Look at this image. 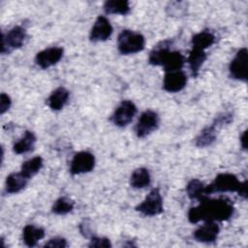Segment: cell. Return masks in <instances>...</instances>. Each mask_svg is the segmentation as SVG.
<instances>
[{
  "label": "cell",
  "mask_w": 248,
  "mask_h": 248,
  "mask_svg": "<svg viewBox=\"0 0 248 248\" xmlns=\"http://www.w3.org/2000/svg\"><path fill=\"white\" fill-rule=\"evenodd\" d=\"M200 202L199 205L191 207L188 212V220L193 224L200 221H226L234 211L232 203L227 199L205 198Z\"/></svg>",
  "instance_id": "6da1fadb"
},
{
  "label": "cell",
  "mask_w": 248,
  "mask_h": 248,
  "mask_svg": "<svg viewBox=\"0 0 248 248\" xmlns=\"http://www.w3.org/2000/svg\"><path fill=\"white\" fill-rule=\"evenodd\" d=\"M145 46L144 37L138 32L122 30L117 38V47L121 54H133L141 51Z\"/></svg>",
  "instance_id": "7a4b0ae2"
},
{
  "label": "cell",
  "mask_w": 248,
  "mask_h": 248,
  "mask_svg": "<svg viewBox=\"0 0 248 248\" xmlns=\"http://www.w3.org/2000/svg\"><path fill=\"white\" fill-rule=\"evenodd\" d=\"M239 184L240 181L234 174L228 172L220 173L215 177L212 183L204 187V192L207 197L215 192H236L239 187Z\"/></svg>",
  "instance_id": "3957f363"
},
{
  "label": "cell",
  "mask_w": 248,
  "mask_h": 248,
  "mask_svg": "<svg viewBox=\"0 0 248 248\" xmlns=\"http://www.w3.org/2000/svg\"><path fill=\"white\" fill-rule=\"evenodd\" d=\"M136 210L145 216H155L161 214L164 207L160 190L158 188L151 190L145 199L136 207Z\"/></svg>",
  "instance_id": "277c9868"
},
{
  "label": "cell",
  "mask_w": 248,
  "mask_h": 248,
  "mask_svg": "<svg viewBox=\"0 0 248 248\" xmlns=\"http://www.w3.org/2000/svg\"><path fill=\"white\" fill-rule=\"evenodd\" d=\"M26 39V31L21 26L13 27L7 34H2L1 53H10L12 50L19 48Z\"/></svg>",
  "instance_id": "5b68a950"
},
{
  "label": "cell",
  "mask_w": 248,
  "mask_h": 248,
  "mask_svg": "<svg viewBox=\"0 0 248 248\" xmlns=\"http://www.w3.org/2000/svg\"><path fill=\"white\" fill-rule=\"evenodd\" d=\"M159 126V116L151 109L143 111L135 127V132L137 137L144 138L155 131Z\"/></svg>",
  "instance_id": "8992f818"
},
{
  "label": "cell",
  "mask_w": 248,
  "mask_h": 248,
  "mask_svg": "<svg viewBox=\"0 0 248 248\" xmlns=\"http://www.w3.org/2000/svg\"><path fill=\"white\" fill-rule=\"evenodd\" d=\"M248 51L246 47L240 48L230 64V74L234 79L247 81L248 78Z\"/></svg>",
  "instance_id": "52a82bcc"
},
{
  "label": "cell",
  "mask_w": 248,
  "mask_h": 248,
  "mask_svg": "<svg viewBox=\"0 0 248 248\" xmlns=\"http://www.w3.org/2000/svg\"><path fill=\"white\" fill-rule=\"evenodd\" d=\"M137 113L136 105L129 100L122 101L111 115V121L117 127L127 126Z\"/></svg>",
  "instance_id": "ba28073f"
},
{
  "label": "cell",
  "mask_w": 248,
  "mask_h": 248,
  "mask_svg": "<svg viewBox=\"0 0 248 248\" xmlns=\"http://www.w3.org/2000/svg\"><path fill=\"white\" fill-rule=\"evenodd\" d=\"M95 167V157L88 151H80L75 154L71 162L70 171L72 174H80L91 171Z\"/></svg>",
  "instance_id": "9c48e42d"
},
{
  "label": "cell",
  "mask_w": 248,
  "mask_h": 248,
  "mask_svg": "<svg viewBox=\"0 0 248 248\" xmlns=\"http://www.w3.org/2000/svg\"><path fill=\"white\" fill-rule=\"evenodd\" d=\"M63 52V48L58 46L46 48L36 54L35 62L40 68L47 69L61 60Z\"/></svg>",
  "instance_id": "30bf717a"
},
{
  "label": "cell",
  "mask_w": 248,
  "mask_h": 248,
  "mask_svg": "<svg viewBox=\"0 0 248 248\" xmlns=\"http://www.w3.org/2000/svg\"><path fill=\"white\" fill-rule=\"evenodd\" d=\"M112 31L113 29L108 19L104 16H99L91 28L89 36L90 41L104 42L111 36Z\"/></svg>",
  "instance_id": "8fae6325"
},
{
  "label": "cell",
  "mask_w": 248,
  "mask_h": 248,
  "mask_svg": "<svg viewBox=\"0 0 248 248\" xmlns=\"http://www.w3.org/2000/svg\"><path fill=\"white\" fill-rule=\"evenodd\" d=\"M187 83V76L181 70L167 72L163 81V87L166 91L175 93L182 90Z\"/></svg>",
  "instance_id": "7c38bea8"
},
{
  "label": "cell",
  "mask_w": 248,
  "mask_h": 248,
  "mask_svg": "<svg viewBox=\"0 0 248 248\" xmlns=\"http://www.w3.org/2000/svg\"><path fill=\"white\" fill-rule=\"evenodd\" d=\"M220 228L215 221H205V223L194 232L196 240L203 243L214 242L219 234Z\"/></svg>",
  "instance_id": "4fadbf2b"
},
{
  "label": "cell",
  "mask_w": 248,
  "mask_h": 248,
  "mask_svg": "<svg viewBox=\"0 0 248 248\" xmlns=\"http://www.w3.org/2000/svg\"><path fill=\"white\" fill-rule=\"evenodd\" d=\"M28 179L21 171L11 173L6 178L5 191L9 194L18 193L26 186Z\"/></svg>",
  "instance_id": "5bb4252c"
},
{
  "label": "cell",
  "mask_w": 248,
  "mask_h": 248,
  "mask_svg": "<svg viewBox=\"0 0 248 248\" xmlns=\"http://www.w3.org/2000/svg\"><path fill=\"white\" fill-rule=\"evenodd\" d=\"M70 93L65 87H58L47 98V105L52 110H60L68 102Z\"/></svg>",
  "instance_id": "9a60e30c"
},
{
  "label": "cell",
  "mask_w": 248,
  "mask_h": 248,
  "mask_svg": "<svg viewBox=\"0 0 248 248\" xmlns=\"http://www.w3.org/2000/svg\"><path fill=\"white\" fill-rule=\"evenodd\" d=\"M44 236L45 230L34 225H26L22 231V239L28 247H34Z\"/></svg>",
  "instance_id": "2e32d148"
},
{
  "label": "cell",
  "mask_w": 248,
  "mask_h": 248,
  "mask_svg": "<svg viewBox=\"0 0 248 248\" xmlns=\"http://www.w3.org/2000/svg\"><path fill=\"white\" fill-rule=\"evenodd\" d=\"M36 140H37V138L33 132L25 131L24 136L14 144L13 150L16 154L27 153L34 148Z\"/></svg>",
  "instance_id": "e0dca14e"
},
{
  "label": "cell",
  "mask_w": 248,
  "mask_h": 248,
  "mask_svg": "<svg viewBox=\"0 0 248 248\" xmlns=\"http://www.w3.org/2000/svg\"><path fill=\"white\" fill-rule=\"evenodd\" d=\"M206 57L207 55L204 50L192 47L188 56V63H189L192 75L194 77H197L199 75V71L202 66L203 62L206 60Z\"/></svg>",
  "instance_id": "ac0fdd59"
},
{
  "label": "cell",
  "mask_w": 248,
  "mask_h": 248,
  "mask_svg": "<svg viewBox=\"0 0 248 248\" xmlns=\"http://www.w3.org/2000/svg\"><path fill=\"white\" fill-rule=\"evenodd\" d=\"M170 41H164L161 42L159 45H157L150 52L148 62L151 65L154 66H162L165 57L167 56L168 52L170 51Z\"/></svg>",
  "instance_id": "d6986e66"
},
{
  "label": "cell",
  "mask_w": 248,
  "mask_h": 248,
  "mask_svg": "<svg viewBox=\"0 0 248 248\" xmlns=\"http://www.w3.org/2000/svg\"><path fill=\"white\" fill-rule=\"evenodd\" d=\"M184 64V57L179 51L170 50L167 56L164 59L162 66L164 67L166 73L167 72H173L181 70Z\"/></svg>",
  "instance_id": "ffe728a7"
},
{
  "label": "cell",
  "mask_w": 248,
  "mask_h": 248,
  "mask_svg": "<svg viewBox=\"0 0 248 248\" xmlns=\"http://www.w3.org/2000/svg\"><path fill=\"white\" fill-rule=\"evenodd\" d=\"M216 129L217 127L212 124L202 129L195 140V144L198 147H206L211 145L216 140Z\"/></svg>",
  "instance_id": "44dd1931"
},
{
  "label": "cell",
  "mask_w": 248,
  "mask_h": 248,
  "mask_svg": "<svg viewBox=\"0 0 248 248\" xmlns=\"http://www.w3.org/2000/svg\"><path fill=\"white\" fill-rule=\"evenodd\" d=\"M131 8L127 0H109L105 2L104 11L109 15H127Z\"/></svg>",
  "instance_id": "7402d4cb"
},
{
  "label": "cell",
  "mask_w": 248,
  "mask_h": 248,
  "mask_svg": "<svg viewBox=\"0 0 248 248\" xmlns=\"http://www.w3.org/2000/svg\"><path fill=\"white\" fill-rule=\"evenodd\" d=\"M150 174L147 169L139 168L135 170L130 178V184L132 187L137 189H141L150 184Z\"/></svg>",
  "instance_id": "603a6c76"
},
{
  "label": "cell",
  "mask_w": 248,
  "mask_h": 248,
  "mask_svg": "<svg viewBox=\"0 0 248 248\" xmlns=\"http://www.w3.org/2000/svg\"><path fill=\"white\" fill-rule=\"evenodd\" d=\"M214 42H215V36L207 30H203V31L197 33L196 35L193 36L192 41H191L192 47L200 48L202 50H204L207 47H209L210 46H212Z\"/></svg>",
  "instance_id": "cb8c5ba5"
},
{
  "label": "cell",
  "mask_w": 248,
  "mask_h": 248,
  "mask_svg": "<svg viewBox=\"0 0 248 248\" xmlns=\"http://www.w3.org/2000/svg\"><path fill=\"white\" fill-rule=\"evenodd\" d=\"M204 187L205 185L201 180L192 179L191 181L188 182L186 186V192L188 197L191 200H198V201H202L207 198L204 192Z\"/></svg>",
  "instance_id": "d4e9b609"
},
{
  "label": "cell",
  "mask_w": 248,
  "mask_h": 248,
  "mask_svg": "<svg viewBox=\"0 0 248 248\" xmlns=\"http://www.w3.org/2000/svg\"><path fill=\"white\" fill-rule=\"evenodd\" d=\"M43 159L40 156L33 157L27 161H25L22 166L20 171L28 178H31L33 175H35L43 167Z\"/></svg>",
  "instance_id": "484cf974"
},
{
  "label": "cell",
  "mask_w": 248,
  "mask_h": 248,
  "mask_svg": "<svg viewBox=\"0 0 248 248\" xmlns=\"http://www.w3.org/2000/svg\"><path fill=\"white\" fill-rule=\"evenodd\" d=\"M74 205L75 203L73 201H71L66 197H61L54 202L51 207V210L54 214L65 215L74 209Z\"/></svg>",
  "instance_id": "4316f807"
},
{
  "label": "cell",
  "mask_w": 248,
  "mask_h": 248,
  "mask_svg": "<svg viewBox=\"0 0 248 248\" xmlns=\"http://www.w3.org/2000/svg\"><path fill=\"white\" fill-rule=\"evenodd\" d=\"M167 11L172 16H181L186 11V4L184 2H171L167 7Z\"/></svg>",
  "instance_id": "83f0119b"
},
{
  "label": "cell",
  "mask_w": 248,
  "mask_h": 248,
  "mask_svg": "<svg viewBox=\"0 0 248 248\" xmlns=\"http://www.w3.org/2000/svg\"><path fill=\"white\" fill-rule=\"evenodd\" d=\"M89 247H111V243L108 238L107 237H98V236H92L90 243L88 245Z\"/></svg>",
  "instance_id": "f1b7e54d"
},
{
  "label": "cell",
  "mask_w": 248,
  "mask_h": 248,
  "mask_svg": "<svg viewBox=\"0 0 248 248\" xmlns=\"http://www.w3.org/2000/svg\"><path fill=\"white\" fill-rule=\"evenodd\" d=\"M232 121V114L231 112H223L218 116H216L212 124H214L216 127H220L225 124H229Z\"/></svg>",
  "instance_id": "f546056e"
},
{
  "label": "cell",
  "mask_w": 248,
  "mask_h": 248,
  "mask_svg": "<svg viewBox=\"0 0 248 248\" xmlns=\"http://www.w3.org/2000/svg\"><path fill=\"white\" fill-rule=\"evenodd\" d=\"M46 247H52V248H64L67 247V240L63 237H53L50 238L46 244Z\"/></svg>",
  "instance_id": "4dcf8cb0"
},
{
  "label": "cell",
  "mask_w": 248,
  "mask_h": 248,
  "mask_svg": "<svg viewBox=\"0 0 248 248\" xmlns=\"http://www.w3.org/2000/svg\"><path fill=\"white\" fill-rule=\"evenodd\" d=\"M12 101L9 95H7L6 93H1L0 96V113L4 114L11 107Z\"/></svg>",
  "instance_id": "1f68e13d"
},
{
  "label": "cell",
  "mask_w": 248,
  "mask_h": 248,
  "mask_svg": "<svg viewBox=\"0 0 248 248\" xmlns=\"http://www.w3.org/2000/svg\"><path fill=\"white\" fill-rule=\"evenodd\" d=\"M238 193V195L240 197H242L243 199H247V181H243V182H240L239 184V187L236 191Z\"/></svg>",
  "instance_id": "d6a6232c"
},
{
  "label": "cell",
  "mask_w": 248,
  "mask_h": 248,
  "mask_svg": "<svg viewBox=\"0 0 248 248\" xmlns=\"http://www.w3.org/2000/svg\"><path fill=\"white\" fill-rule=\"evenodd\" d=\"M246 135H247V131H244L240 137V143L243 149H247V142H246Z\"/></svg>",
  "instance_id": "836d02e7"
}]
</instances>
